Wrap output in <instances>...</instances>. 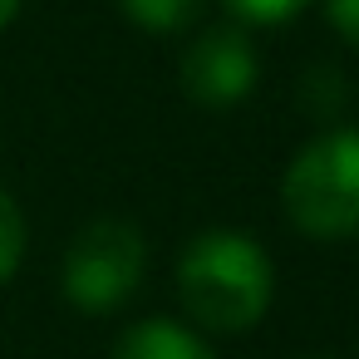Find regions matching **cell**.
<instances>
[{"label": "cell", "mask_w": 359, "mask_h": 359, "mask_svg": "<svg viewBox=\"0 0 359 359\" xmlns=\"http://www.w3.org/2000/svg\"><path fill=\"white\" fill-rule=\"evenodd\" d=\"M271 256L241 231H202L177 261L182 310L207 334H241L271 310Z\"/></svg>", "instance_id": "6da1fadb"}, {"label": "cell", "mask_w": 359, "mask_h": 359, "mask_svg": "<svg viewBox=\"0 0 359 359\" xmlns=\"http://www.w3.org/2000/svg\"><path fill=\"white\" fill-rule=\"evenodd\" d=\"M280 207L315 241L359 236V133L334 128L305 143L280 177Z\"/></svg>", "instance_id": "7a4b0ae2"}, {"label": "cell", "mask_w": 359, "mask_h": 359, "mask_svg": "<svg viewBox=\"0 0 359 359\" xmlns=\"http://www.w3.org/2000/svg\"><path fill=\"white\" fill-rule=\"evenodd\" d=\"M143 271H148L143 231L133 222L104 217V222H89L69 241V251H65V295L84 315H109L143 285Z\"/></svg>", "instance_id": "3957f363"}, {"label": "cell", "mask_w": 359, "mask_h": 359, "mask_svg": "<svg viewBox=\"0 0 359 359\" xmlns=\"http://www.w3.org/2000/svg\"><path fill=\"white\" fill-rule=\"evenodd\" d=\"M256 74H261L256 50H251V40H246L241 30H231V25L197 35V40L187 45V55H182V89H187V99L202 104V109H231V104L251 99Z\"/></svg>", "instance_id": "277c9868"}, {"label": "cell", "mask_w": 359, "mask_h": 359, "mask_svg": "<svg viewBox=\"0 0 359 359\" xmlns=\"http://www.w3.org/2000/svg\"><path fill=\"white\" fill-rule=\"evenodd\" d=\"M114 359H212L207 339L187 325L172 320H138L133 330L118 334Z\"/></svg>", "instance_id": "5b68a950"}, {"label": "cell", "mask_w": 359, "mask_h": 359, "mask_svg": "<svg viewBox=\"0 0 359 359\" xmlns=\"http://www.w3.org/2000/svg\"><path fill=\"white\" fill-rule=\"evenodd\" d=\"M118 11L153 35H172V30H187L202 15V0H118Z\"/></svg>", "instance_id": "8992f818"}, {"label": "cell", "mask_w": 359, "mask_h": 359, "mask_svg": "<svg viewBox=\"0 0 359 359\" xmlns=\"http://www.w3.org/2000/svg\"><path fill=\"white\" fill-rule=\"evenodd\" d=\"M20 256H25V217H20L15 197L0 187V285L20 271Z\"/></svg>", "instance_id": "52a82bcc"}, {"label": "cell", "mask_w": 359, "mask_h": 359, "mask_svg": "<svg viewBox=\"0 0 359 359\" xmlns=\"http://www.w3.org/2000/svg\"><path fill=\"white\" fill-rule=\"evenodd\" d=\"M305 6H310V0H226V11L236 20H246V25H285Z\"/></svg>", "instance_id": "ba28073f"}, {"label": "cell", "mask_w": 359, "mask_h": 359, "mask_svg": "<svg viewBox=\"0 0 359 359\" xmlns=\"http://www.w3.org/2000/svg\"><path fill=\"white\" fill-rule=\"evenodd\" d=\"M325 15H330L334 35L359 50V0H325Z\"/></svg>", "instance_id": "9c48e42d"}, {"label": "cell", "mask_w": 359, "mask_h": 359, "mask_svg": "<svg viewBox=\"0 0 359 359\" xmlns=\"http://www.w3.org/2000/svg\"><path fill=\"white\" fill-rule=\"evenodd\" d=\"M15 15H20V0H0V30H6Z\"/></svg>", "instance_id": "30bf717a"}, {"label": "cell", "mask_w": 359, "mask_h": 359, "mask_svg": "<svg viewBox=\"0 0 359 359\" xmlns=\"http://www.w3.org/2000/svg\"><path fill=\"white\" fill-rule=\"evenodd\" d=\"M305 359H315V354H305Z\"/></svg>", "instance_id": "8fae6325"}]
</instances>
